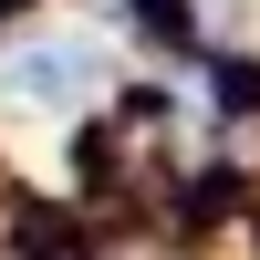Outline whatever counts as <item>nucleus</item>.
<instances>
[{"label":"nucleus","mask_w":260,"mask_h":260,"mask_svg":"<svg viewBox=\"0 0 260 260\" xmlns=\"http://www.w3.org/2000/svg\"><path fill=\"white\" fill-rule=\"evenodd\" d=\"M83 94H94V52L83 42H21L0 62V104H21V115H62Z\"/></svg>","instance_id":"1"}]
</instances>
